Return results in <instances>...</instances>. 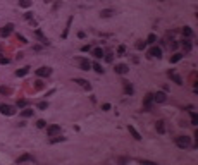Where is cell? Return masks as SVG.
I'll return each instance as SVG.
<instances>
[{
    "label": "cell",
    "instance_id": "cell-2",
    "mask_svg": "<svg viewBox=\"0 0 198 165\" xmlns=\"http://www.w3.org/2000/svg\"><path fill=\"white\" fill-rule=\"evenodd\" d=\"M152 103H153V95L148 93L147 96H145V100H143V108L145 110H152Z\"/></svg>",
    "mask_w": 198,
    "mask_h": 165
},
{
    "label": "cell",
    "instance_id": "cell-8",
    "mask_svg": "<svg viewBox=\"0 0 198 165\" xmlns=\"http://www.w3.org/2000/svg\"><path fill=\"white\" fill-rule=\"evenodd\" d=\"M24 162H34L33 155H29V153H24V155H21V157L17 158V163H24Z\"/></svg>",
    "mask_w": 198,
    "mask_h": 165
},
{
    "label": "cell",
    "instance_id": "cell-14",
    "mask_svg": "<svg viewBox=\"0 0 198 165\" xmlns=\"http://www.w3.org/2000/svg\"><path fill=\"white\" fill-rule=\"evenodd\" d=\"M128 131H129V134L133 138H134V139H138V141H140V139H141V134H140V132L136 131L134 127H133V125H129V127H128Z\"/></svg>",
    "mask_w": 198,
    "mask_h": 165
},
{
    "label": "cell",
    "instance_id": "cell-33",
    "mask_svg": "<svg viewBox=\"0 0 198 165\" xmlns=\"http://www.w3.org/2000/svg\"><path fill=\"white\" fill-rule=\"evenodd\" d=\"M136 48H138V50H143V48H145V41H138V43H136Z\"/></svg>",
    "mask_w": 198,
    "mask_h": 165
},
{
    "label": "cell",
    "instance_id": "cell-18",
    "mask_svg": "<svg viewBox=\"0 0 198 165\" xmlns=\"http://www.w3.org/2000/svg\"><path fill=\"white\" fill-rule=\"evenodd\" d=\"M103 55H105V53H103L102 48H95V50H93V57L95 59H102Z\"/></svg>",
    "mask_w": 198,
    "mask_h": 165
},
{
    "label": "cell",
    "instance_id": "cell-16",
    "mask_svg": "<svg viewBox=\"0 0 198 165\" xmlns=\"http://www.w3.org/2000/svg\"><path fill=\"white\" fill-rule=\"evenodd\" d=\"M183 36H186V38H191V36H193V29H191V28H188V26H184V28H183Z\"/></svg>",
    "mask_w": 198,
    "mask_h": 165
},
{
    "label": "cell",
    "instance_id": "cell-40",
    "mask_svg": "<svg viewBox=\"0 0 198 165\" xmlns=\"http://www.w3.org/2000/svg\"><path fill=\"white\" fill-rule=\"evenodd\" d=\"M105 60H107V62H112V55L107 53V55H105Z\"/></svg>",
    "mask_w": 198,
    "mask_h": 165
},
{
    "label": "cell",
    "instance_id": "cell-36",
    "mask_svg": "<svg viewBox=\"0 0 198 165\" xmlns=\"http://www.w3.org/2000/svg\"><path fill=\"white\" fill-rule=\"evenodd\" d=\"M140 163H147V165H157L155 162H150V160H140Z\"/></svg>",
    "mask_w": 198,
    "mask_h": 165
},
{
    "label": "cell",
    "instance_id": "cell-30",
    "mask_svg": "<svg viewBox=\"0 0 198 165\" xmlns=\"http://www.w3.org/2000/svg\"><path fill=\"white\" fill-rule=\"evenodd\" d=\"M117 53H119V55H124V53H126V46H124V45H119Z\"/></svg>",
    "mask_w": 198,
    "mask_h": 165
},
{
    "label": "cell",
    "instance_id": "cell-32",
    "mask_svg": "<svg viewBox=\"0 0 198 165\" xmlns=\"http://www.w3.org/2000/svg\"><path fill=\"white\" fill-rule=\"evenodd\" d=\"M47 107H48V103H47V102H40L38 103V108H41V110H45Z\"/></svg>",
    "mask_w": 198,
    "mask_h": 165
},
{
    "label": "cell",
    "instance_id": "cell-41",
    "mask_svg": "<svg viewBox=\"0 0 198 165\" xmlns=\"http://www.w3.org/2000/svg\"><path fill=\"white\" fill-rule=\"evenodd\" d=\"M102 108H103V110H110V105H109V103H103Z\"/></svg>",
    "mask_w": 198,
    "mask_h": 165
},
{
    "label": "cell",
    "instance_id": "cell-37",
    "mask_svg": "<svg viewBox=\"0 0 198 165\" xmlns=\"http://www.w3.org/2000/svg\"><path fill=\"white\" fill-rule=\"evenodd\" d=\"M26 100H19V102H17V107H26Z\"/></svg>",
    "mask_w": 198,
    "mask_h": 165
},
{
    "label": "cell",
    "instance_id": "cell-17",
    "mask_svg": "<svg viewBox=\"0 0 198 165\" xmlns=\"http://www.w3.org/2000/svg\"><path fill=\"white\" fill-rule=\"evenodd\" d=\"M155 127H157V132H160V134L165 132V127H164V122H162V120H158L157 124H155Z\"/></svg>",
    "mask_w": 198,
    "mask_h": 165
},
{
    "label": "cell",
    "instance_id": "cell-4",
    "mask_svg": "<svg viewBox=\"0 0 198 165\" xmlns=\"http://www.w3.org/2000/svg\"><path fill=\"white\" fill-rule=\"evenodd\" d=\"M76 60H78L79 67L83 69V71H90V67H91V62L88 60V59H76Z\"/></svg>",
    "mask_w": 198,
    "mask_h": 165
},
{
    "label": "cell",
    "instance_id": "cell-29",
    "mask_svg": "<svg viewBox=\"0 0 198 165\" xmlns=\"http://www.w3.org/2000/svg\"><path fill=\"white\" fill-rule=\"evenodd\" d=\"M191 124H195V125L198 124V115L195 112H191Z\"/></svg>",
    "mask_w": 198,
    "mask_h": 165
},
{
    "label": "cell",
    "instance_id": "cell-35",
    "mask_svg": "<svg viewBox=\"0 0 198 165\" xmlns=\"http://www.w3.org/2000/svg\"><path fill=\"white\" fill-rule=\"evenodd\" d=\"M34 83H36V84H34V86H36V90H41V88H43V83H41V81H34Z\"/></svg>",
    "mask_w": 198,
    "mask_h": 165
},
{
    "label": "cell",
    "instance_id": "cell-22",
    "mask_svg": "<svg viewBox=\"0 0 198 165\" xmlns=\"http://www.w3.org/2000/svg\"><path fill=\"white\" fill-rule=\"evenodd\" d=\"M122 83H124V91L128 93V95H133V86H131L128 81H122Z\"/></svg>",
    "mask_w": 198,
    "mask_h": 165
},
{
    "label": "cell",
    "instance_id": "cell-13",
    "mask_svg": "<svg viewBox=\"0 0 198 165\" xmlns=\"http://www.w3.org/2000/svg\"><path fill=\"white\" fill-rule=\"evenodd\" d=\"M74 83H78V84L81 86V88H85V90H88V91L91 90V84H90V83H88L86 79H76Z\"/></svg>",
    "mask_w": 198,
    "mask_h": 165
},
{
    "label": "cell",
    "instance_id": "cell-15",
    "mask_svg": "<svg viewBox=\"0 0 198 165\" xmlns=\"http://www.w3.org/2000/svg\"><path fill=\"white\" fill-rule=\"evenodd\" d=\"M71 23H73V17H69V19H67V24H66V28H64L62 38H67V33H69V28H71Z\"/></svg>",
    "mask_w": 198,
    "mask_h": 165
},
{
    "label": "cell",
    "instance_id": "cell-11",
    "mask_svg": "<svg viewBox=\"0 0 198 165\" xmlns=\"http://www.w3.org/2000/svg\"><path fill=\"white\" fill-rule=\"evenodd\" d=\"M148 53H150V57H157V59H160V57H162V50H160L158 46H152Z\"/></svg>",
    "mask_w": 198,
    "mask_h": 165
},
{
    "label": "cell",
    "instance_id": "cell-6",
    "mask_svg": "<svg viewBox=\"0 0 198 165\" xmlns=\"http://www.w3.org/2000/svg\"><path fill=\"white\" fill-rule=\"evenodd\" d=\"M153 100H155L157 103H164L165 100H167V95H165L164 91H158L157 95H153Z\"/></svg>",
    "mask_w": 198,
    "mask_h": 165
},
{
    "label": "cell",
    "instance_id": "cell-9",
    "mask_svg": "<svg viewBox=\"0 0 198 165\" xmlns=\"http://www.w3.org/2000/svg\"><path fill=\"white\" fill-rule=\"evenodd\" d=\"M169 77H170L172 81H174L176 84H183V77H181L179 74H176L174 71H169Z\"/></svg>",
    "mask_w": 198,
    "mask_h": 165
},
{
    "label": "cell",
    "instance_id": "cell-38",
    "mask_svg": "<svg viewBox=\"0 0 198 165\" xmlns=\"http://www.w3.org/2000/svg\"><path fill=\"white\" fill-rule=\"evenodd\" d=\"M17 41H21V43H26V38L21 36V34H17Z\"/></svg>",
    "mask_w": 198,
    "mask_h": 165
},
{
    "label": "cell",
    "instance_id": "cell-7",
    "mask_svg": "<svg viewBox=\"0 0 198 165\" xmlns=\"http://www.w3.org/2000/svg\"><path fill=\"white\" fill-rule=\"evenodd\" d=\"M0 112L4 115H14V108L11 105H0Z\"/></svg>",
    "mask_w": 198,
    "mask_h": 165
},
{
    "label": "cell",
    "instance_id": "cell-42",
    "mask_svg": "<svg viewBox=\"0 0 198 165\" xmlns=\"http://www.w3.org/2000/svg\"><path fill=\"white\" fill-rule=\"evenodd\" d=\"M45 2H50V0H45Z\"/></svg>",
    "mask_w": 198,
    "mask_h": 165
},
{
    "label": "cell",
    "instance_id": "cell-21",
    "mask_svg": "<svg viewBox=\"0 0 198 165\" xmlns=\"http://www.w3.org/2000/svg\"><path fill=\"white\" fill-rule=\"evenodd\" d=\"M183 59V53H174L172 57H170V64H176V62H179Z\"/></svg>",
    "mask_w": 198,
    "mask_h": 165
},
{
    "label": "cell",
    "instance_id": "cell-1",
    "mask_svg": "<svg viewBox=\"0 0 198 165\" xmlns=\"http://www.w3.org/2000/svg\"><path fill=\"white\" fill-rule=\"evenodd\" d=\"M176 144H177L179 148H188V146H190V138L177 136V138H176Z\"/></svg>",
    "mask_w": 198,
    "mask_h": 165
},
{
    "label": "cell",
    "instance_id": "cell-5",
    "mask_svg": "<svg viewBox=\"0 0 198 165\" xmlns=\"http://www.w3.org/2000/svg\"><path fill=\"white\" fill-rule=\"evenodd\" d=\"M36 74H38L40 77H48V76L52 74V69L50 67H40L38 71H36Z\"/></svg>",
    "mask_w": 198,
    "mask_h": 165
},
{
    "label": "cell",
    "instance_id": "cell-3",
    "mask_svg": "<svg viewBox=\"0 0 198 165\" xmlns=\"http://www.w3.org/2000/svg\"><path fill=\"white\" fill-rule=\"evenodd\" d=\"M47 134H48L50 138L60 134V125H48V127H47Z\"/></svg>",
    "mask_w": 198,
    "mask_h": 165
},
{
    "label": "cell",
    "instance_id": "cell-34",
    "mask_svg": "<svg viewBox=\"0 0 198 165\" xmlns=\"http://www.w3.org/2000/svg\"><path fill=\"white\" fill-rule=\"evenodd\" d=\"M36 125H38L40 129H43V127L47 125V122H45V120H38V122H36Z\"/></svg>",
    "mask_w": 198,
    "mask_h": 165
},
{
    "label": "cell",
    "instance_id": "cell-39",
    "mask_svg": "<svg viewBox=\"0 0 198 165\" xmlns=\"http://www.w3.org/2000/svg\"><path fill=\"white\" fill-rule=\"evenodd\" d=\"M81 50H83V52H90V50H91V46H90V45H85L83 48H81Z\"/></svg>",
    "mask_w": 198,
    "mask_h": 165
},
{
    "label": "cell",
    "instance_id": "cell-25",
    "mask_svg": "<svg viewBox=\"0 0 198 165\" xmlns=\"http://www.w3.org/2000/svg\"><path fill=\"white\" fill-rule=\"evenodd\" d=\"M19 5L28 9V7H31V0H19Z\"/></svg>",
    "mask_w": 198,
    "mask_h": 165
},
{
    "label": "cell",
    "instance_id": "cell-27",
    "mask_svg": "<svg viewBox=\"0 0 198 165\" xmlns=\"http://www.w3.org/2000/svg\"><path fill=\"white\" fill-rule=\"evenodd\" d=\"M147 41L148 43H155V41H157V36H155V34H148V38H147Z\"/></svg>",
    "mask_w": 198,
    "mask_h": 165
},
{
    "label": "cell",
    "instance_id": "cell-23",
    "mask_svg": "<svg viewBox=\"0 0 198 165\" xmlns=\"http://www.w3.org/2000/svg\"><path fill=\"white\" fill-rule=\"evenodd\" d=\"M100 14H102V17H110L112 14H115V12H114L112 9H105V11H102Z\"/></svg>",
    "mask_w": 198,
    "mask_h": 165
},
{
    "label": "cell",
    "instance_id": "cell-24",
    "mask_svg": "<svg viewBox=\"0 0 198 165\" xmlns=\"http://www.w3.org/2000/svg\"><path fill=\"white\" fill-rule=\"evenodd\" d=\"M183 50H184V52H190V50H191V41H188V40L183 41Z\"/></svg>",
    "mask_w": 198,
    "mask_h": 165
},
{
    "label": "cell",
    "instance_id": "cell-26",
    "mask_svg": "<svg viewBox=\"0 0 198 165\" xmlns=\"http://www.w3.org/2000/svg\"><path fill=\"white\" fill-rule=\"evenodd\" d=\"M28 71H29V67H23V69H19V71L16 72V76H26Z\"/></svg>",
    "mask_w": 198,
    "mask_h": 165
},
{
    "label": "cell",
    "instance_id": "cell-28",
    "mask_svg": "<svg viewBox=\"0 0 198 165\" xmlns=\"http://www.w3.org/2000/svg\"><path fill=\"white\" fill-rule=\"evenodd\" d=\"M93 69H95L98 74H102V72H103V69H102V65H100V64H93Z\"/></svg>",
    "mask_w": 198,
    "mask_h": 165
},
{
    "label": "cell",
    "instance_id": "cell-19",
    "mask_svg": "<svg viewBox=\"0 0 198 165\" xmlns=\"http://www.w3.org/2000/svg\"><path fill=\"white\" fill-rule=\"evenodd\" d=\"M19 114H21V117H31V115H33V110H31V108H24Z\"/></svg>",
    "mask_w": 198,
    "mask_h": 165
},
{
    "label": "cell",
    "instance_id": "cell-12",
    "mask_svg": "<svg viewBox=\"0 0 198 165\" xmlns=\"http://www.w3.org/2000/svg\"><path fill=\"white\" fill-rule=\"evenodd\" d=\"M12 24H7V26H4V28H0V36H9V34L12 33Z\"/></svg>",
    "mask_w": 198,
    "mask_h": 165
},
{
    "label": "cell",
    "instance_id": "cell-10",
    "mask_svg": "<svg viewBox=\"0 0 198 165\" xmlns=\"http://www.w3.org/2000/svg\"><path fill=\"white\" fill-rule=\"evenodd\" d=\"M114 71H115L117 74H126V72L129 71V67H128L126 64H117V65H115V69H114Z\"/></svg>",
    "mask_w": 198,
    "mask_h": 165
},
{
    "label": "cell",
    "instance_id": "cell-20",
    "mask_svg": "<svg viewBox=\"0 0 198 165\" xmlns=\"http://www.w3.org/2000/svg\"><path fill=\"white\" fill-rule=\"evenodd\" d=\"M34 34H36V36H38L40 40L43 41V43H48V40H47V36L43 33H41V31H40V29H36V31H34Z\"/></svg>",
    "mask_w": 198,
    "mask_h": 165
},
{
    "label": "cell",
    "instance_id": "cell-31",
    "mask_svg": "<svg viewBox=\"0 0 198 165\" xmlns=\"http://www.w3.org/2000/svg\"><path fill=\"white\" fill-rule=\"evenodd\" d=\"M0 93H2V95H9V93H11V88H5V86H2V88H0Z\"/></svg>",
    "mask_w": 198,
    "mask_h": 165
}]
</instances>
